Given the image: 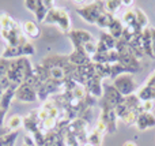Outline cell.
Wrapping results in <instances>:
<instances>
[{
  "label": "cell",
  "mask_w": 155,
  "mask_h": 146,
  "mask_svg": "<svg viewBox=\"0 0 155 146\" xmlns=\"http://www.w3.org/2000/svg\"><path fill=\"white\" fill-rule=\"evenodd\" d=\"M124 98L125 97L113 86V83L104 82V96H102L101 101H99L101 105H106L109 108L116 109L124 101Z\"/></svg>",
  "instance_id": "obj_8"
},
{
  "label": "cell",
  "mask_w": 155,
  "mask_h": 146,
  "mask_svg": "<svg viewBox=\"0 0 155 146\" xmlns=\"http://www.w3.org/2000/svg\"><path fill=\"white\" fill-rule=\"evenodd\" d=\"M140 112H134V111H129L125 116L121 119V122L124 123L125 126H134L136 124V120H137V116H139Z\"/></svg>",
  "instance_id": "obj_31"
},
{
  "label": "cell",
  "mask_w": 155,
  "mask_h": 146,
  "mask_svg": "<svg viewBox=\"0 0 155 146\" xmlns=\"http://www.w3.org/2000/svg\"><path fill=\"white\" fill-rule=\"evenodd\" d=\"M15 100L19 101V103H25V104H29V103H35L38 101V96L35 89L29 83H22L18 86L15 92Z\"/></svg>",
  "instance_id": "obj_9"
},
{
  "label": "cell",
  "mask_w": 155,
  "mask_h": 146,
  "mask_svg": "<svg viewBox=\"0 0 155 146\" xmlns=\"http://www.w3.org/2000/svg\"><path fill=\"white\" fill-rule=\"evenodd\" d=\"M5 115H7V112H4L3 109H0V128L4 127V119H5Z\"/></svg>",
  "instance_id": "obj_40"
},
{
  "label": "cell",
  "mask_w": 155,
  "mask_h": 146,
  "mask_svg": "<svg viewBox=\"0 0 155 146\" xmlns=\"http://www.w3.org/2000/svg\"><path fill=\"white\" fill-rule=\"evenodd\" d=\"M7 128H2V130H0V135H3V134H5V133H7Z\"/></svg>",
  "instance_id": "obj_43"
},
{
  "label": "cell",
  "mask_w": 155,
  "mask_h": 146,
  "mask_svg": "<svg viewBox=\"0 0 155 146\" xmlns=\"http://www.w3.org/2000/svg\"><path fill=\"white\" fill-rule=\"evenodd\" d=\"M142 49L144 52V56L148 59L154 60V53H153V42H151V32L150 26L146 27L142 33Z\"/></svg>",
  "instance_id": "obj_20"
},
{
  "label": "cell",
  "mask_w": 155,
  "mask_h": 146,
  "mask_svg": "<svg viewBox=\"0 0 155 146\" xmlns=\"http://www.w3.org/2000/svg\"><path fill=\"white\" fill-rule=\"evenodd\" d=\"M121 22L124 23V26H132V25H136V14H135L134 8H129V10L124 11V14L121 15Z\"/></svg>",
  "instance_id": "obj_27"
},
{
  "label": "cell",
  "mask_w": 155,
  "mask_h": 146,
  "mask_svg": "<svg viewBox=\"0 0 155 146\" xmlns=\"http://www.w3.org/2000/svg\"><path fill=\"white\" fill-rule=\"evenodd\" d=\"M76 12L84 22L95 25L99 15L105 12V2H93L76 8Z\"/></svg>",
  "instance_id": "obj_4"
},
{
  "label": "cell",
  "mask_w": 155,
  "mask_h": 146,
  "mask_svg": "<svg viewBox=\"0 0 155 146\" xmlns=\"http://www.w3.org/2000/svg\"><path fill=\"white\" fill-rule=\"evenodd\" d=\"M95 66V75L104 81V79L112 78V70H110V64H94Z\"/></svg>",
  "instance_id": "obj_26"
},
{
  "label": "cell",
  "mask_w": 155,
  "mask_h": 146,
  "mask_svg": "<svg viewBox=\"0 0 155 146\" xmlns=\"http://www.w3.org/2000/svg\"><path fill=\"white\" fill-rule=\"evenodd\" d=\"M23 4H25V7H26V10L31 11V12L34 14L38 7V0H25Z\"/></svg>",
  "instance_id": "obj_36"
},
{
  "label": "cell",
  "mask_w": 155,
  "mask_h": 146,
  "mask_svg": "<svg viewBox=\"0 0 155 146\" xmlns=\"http://www.w3.org/2000/svg\"><path fill=\"white\" fill-rule=\"evenodd\" d=\"M22 127L26 130L27 134L33 135L34 133H37L38 130H41V120L38 117V112L37 109L30 111L27 115L23 116V126Z\"/></svg>",
  "instance_id": "obj_12"
},
{
  "label": "cell",
  "mask_w": 155,
  "mask_h": 146,
  "mask_svg": "<svg viewBox=\"0 0 155 146\" xmlns=\"http://www.w3.org/2000/svg\"><path fill=\"white\" fill-rule=\"evenodd\" d=\"M98 41L105 46V48L107 49V51L116 49V44H117V40H116L114 37H112V36H110L107 32L101 33V36H99V40H98Z\"/></svg>",
  "instance_id": "obj_23"
},
{
  "label": "cell",
  "mask_w": 155,
  "mask_h": 146,
  "mask_svg": "<svg viewBox=\"0 0 155 146\" xmlns=\"http://www.w3.org/2000/svg\"><path fill=\"white\" fill-rule=\"evenodd\" d=\"M123 146H137L136 142H134V141H127V142H124Z\"/></svg>",
  "instance_id": "obj_42"
},
{
  "label": "cell",
  "mask_w": 155,
  "mask_h": 146,
  "mask_svg": "<svg viewBox=\"0 0 155 146\" xmlns=\"http://www.w3.org/2000/svg\"><path fill=\"white\" fill-rule=\"evenodd\" d=\"M114 18H116V15H113V14H109V12H106L105 11L104 14H101L99 15V18H98V21H97V26L99 27V29H109V26L112 25V22L114 21Z\"/></svg>",
  "instance_id": "obj_24"
},
{
  "label": "cell",
  "mask_w": 155,
  "mask_h": 146,
  "mask_svg": "<svg viewBox=\"0 0 155 146\" xmlns=\"http://www.w3.org/2000/svg\"><path fill=\"white\" fill-rule=\"evenodd\" d=\"M23 145H26V146H35L33 137L29 135V134H27V135H25L23 137Z\"/></svg>",
  "instance_id": "obj_38"
},
{
  "label": "cell",
  "mask_w": 155,
  "mask_h": 146,
  "mask_svg": "<svg viewBox=\"0 0 155 146\" xmlns=\"http://www.w3.org/2000/svg\"><path fill=\"white\" fill-rule=\"evenodd\" d=\"M102 141H104V134H101L99 131H97L95 128L88 133L87 144H90L93 146H102Z\"/></svg>",
  "instance_id": "obj_28"
},
{
  "label": "cell",
  "mask_w": 155,
  "mask_h": 146,
  "mask_svg": "<svg viewBox=\"0 0 155 146\" xmlns=\"http://www.w3.org/2000/svg\"><path fill=\"white\" fill-rule=\"evenodd\" d=\"M135 126H136V128L139 131H146L148 128H154L155 116L153 115V112H142V114H139Z\"/></svg>",
  "instance_id": "obj_17"
},
{
  "label": "cell",
  "mask_w": 155,
  "mask_h": 146,
  "mask_svg": "<svg viewBox=\"0 0 155 146\" xmlns=\"http://www.w3.org/2000/svg\"><path fill=\"white\" fill-rule=\"evenodd\" d=\"M54 2L52 0H38V7H37V11L34 12L35 15V21L37 23H44L48 16L49 11L54 7Z\"/></svg>",
  "instance_id": "obj_16"
},
{
  "label": "cell",
  "mask_w": 155,
  "mask_h": 146,
  "mask_svg": "<svg viewBox=\"0 0 155 146\" xmlns=\"http://www.w3.org/2000/svg\"><path fill=\"white\" fill-rule=\"evenodd\" d=\"M44 23L45 25H54V26L59 27L64 34H68V33L72 30V21H71L70 12L63 7H53L52 8V10L49 11V14H48V16H46Z\"/></svg>",
  "instance_id": "obj_3"
},
{
  "label": "cell",
  "mask_w": 155,
  "mask_h": 146,
  "mask_svg": "<svg viewBox=\"0 0 155 146\" xmlns=\"http://www.w3.org/2000/svg\"><path fill=\"white\" fill-rule=\"evenodd\" d=\"M120 8H121V0H106L105 2V11L109 14L116 15V12Z\"/></svg>",
  "instance_id": "obj_30"
},
{
  "label": "cell",
  "mask_w": 155,
  "mask_h": 146,
  "mask_svg": "<svg viewBox=\"0 0 155 146\" xmlns=\"http://www.w3.org/2000/svg\"><path fill=\"white\" fill-rule=\"evenodd\" d=\"M16 89H18V86L11 85V86L3 93L2 97H0V109H3L4 112H8V109H10V107H11V103L15 100Z\"/></svg>",
  "instance_id": "obj_19"
},
{
  "label": "cell",
  "mask_w": 155,
  "mask_h": 146,
  "mask_svg": "<svg viewBox=\"0 0 155 146\" xmlns=\"http://www.w3.org/2000/svg\"><path fill=\"white\" fill-rule=\"evenodd\" d=\"M0 30H3V32H18V30H22V25H19L10 14L0 12Z\"/></svg>",
  "instance_id": "obj_15"
},
{
  "label": "cell",
  "mask_w": 155,
  "mask_h": 146,
  "mask_svg": "<svg viewBox=\"0 0 155 146\" xmlns=\"http://www.w3.org/2000/svg\"><path fill=\"white\" fill-rule=\"evenodd\" d=\"M68 59H70V62L72 63L75 67H80V66H84V64H87V63L91 62V57L86 53L83 46L74 48V51L68 55Z\"/></svg>",
  "instance_id": "obj_14"
},
{
  "label": "cell",
  "mask_w": 155,
  "mask_h": 146,
  "mask_svg": "<svg viewBox=\"0 0 155 146\" xmlns=\"http://www.w3.org/2000/svg\"><path fill=\"white\" fill-rule=\"evenodd\" d=\"M33 139H34V144L35 146H44L46 141V133L44 130H38L37 133L33 134Z\"/></svg>",
  "instance_id": "obj_32"
},
{
  "label": "cell",
  "mask_w": 155,
  "mask_h": 146,
  "mask_svg": "<svg viewBox=\"0 0 155 146\" xmlns=\"http://www.w3.org/2000/svg\"><path fill=\"white\" fill-rule=\"evenodd\" d=\"M113 86L124 96V97H128V96L135 94L139 86H137L136 81H135L134 75L132 74H121L117 78L113 79Z\"/></svg>",
  "instance_id": "obj_6"
},
{
  "label": "cell",
  "mask_w": 155,
  "mask_h": 146,
  "mask_svg": "<svg viewBox=\"0 0 155 146\" xmlns=\"http://www.w3.org/2000/svg\"><path fill=\"white\" fill-rule=\"evenodd\" d=\"M135 14H136V22L140 27L146 29V27L150 26V22H148V16L146 15V12L142 10V8H134Z\"/></svg>",
  "instance_id": "obj_29"
},
{
  "label": "cell",
  "mask_w": 155,
  "mask_h": 146,
  "mask_svg": "<svg viewBox=\"0 0 155 146\" xmlns=\"http://www.w3.org/2000/svg\"><path fill=\"white\" fill-rule=\"evenodd\" d=\"M83 146H93V145H90V144H86V145H83Z\"/></svg>",
  "instance_id": "obj_44"
},
{
  "label": "cell",
  "mask_w": 155,
  "mask_h": 146,
  "mask_svg": "<svg viewBox=\"0 0 155 146\" xmlns=\"http://www.w3.org/2000/svg\"><path fill=\"white\" fill-rule=\"evenodd\" d=\"M67 37L71 41L74 48H79V46H83L84 44L90 42V41H94L93 34L88 30H83V29H72L67 34Z\"/></svg>",
  "instance_id": "obj_10"
},
{
  "label": "cell",
  "mask_w": 155,
  "mask_h": 146,
  "mask_svg": "<svg viewBox=\"0 0 155 146\" xmlns=\"http://www.w3.org/2000/svg\"><path fill=\"white\" fill-rule=\"evenodd\" d=\"M22 33L27 40H35L41 36V29L37 22L33 21H25L22 23Z\"/></svg>",
  "instance_id": "obj_18"
},
{
  "label": "cell",
  "mask_w": 155,
  "mask_h": 146,
  "mask_svg": "<svg viewBox=\"0 0 155 146\" xmlns=\"http://www.w3.org/2000/svg\"><path fill=\"white\" fill-rule=\"evenodd\" d=\"M83 48H84L86 53H87L90 57H93L94 55L97 53V42H95V41H90V42L84 44V45H83Z\"/></svg>",
  "instance_id": "obj_34"
},
{
  "label": "cell",
  "mask_w": 155,
  "mask_h": 146,
  "mask_svg": "<svg viewBox=\"0 0 155 146\" xmlns=\"http://www.w3.org/2000/svg\"><path fill=\"white\" fill-rule=\"evenodd\" d=\"M23 146H26V145H23Z\"/></svg>",
  "instance_id": "obj_45"
},
{
  "label": "cell",
  "mask_w": 155,
  "mask_h": 146,
  "mask_svg": "<svg viewBox=\"0 0 155 146\" xmlns=\"http://www.w3.org/2000/svg\"><path fill=\"white\" fill-rule=\"evenodd\" d=\"M151 32V42H153V53H154V60H155V27L150 26Z\"/></svg>",
  "instance_id": "obj_39"
},
{
  "label": "cell",
  "mask_w": 155,
  "mask_h": 146,
  "mask_svg": "<svg viewBox=\"0 0 155 146\" xmlns=\"http://www.w3.org/2000/svg\"><path fill=\"white\" fill-rule=\"evenodd\" d=\"M35 74L34 66L31 64L29 57H18V59L10 60V67L7 71V78L11 85L19 86L26 82L30 76Z\"/></svg>",
  "instance_id": "obj_1"
},
{
  "label": "cell",
  "mask_w": 155,
  "mask_h": 146,
  "mask_svg": "<svg viewBox=\"0 0 155 146\" xmlns=\"http://www.w3.org/2000/svg\"><path fill=\"white\" fill-rule=\"evenodd\" d=\"M154 109V101H144L140 104V114L142 112H153Z\"/></svg>",
  "instance_id": "obj_37"
},
{
  "label": "cell",
  "mask_w": 155,
  "mask_h": 146,
  "mask_svg": "<svg viewBox=\"0 0 155 146\" xmlns=\"http://www.w3.org/2000/svg\"><path fill=\"white\" fill-rule=\"evenodd\" d=\"M86 90H87V93L90 96H93L97 100H99V98H102V96H104V81H102L99 76L94 75L93 78L86 83Z\"/></svg>",
  "instance_id": "obj_13"
},
{
  "label": "cell",
  "mask_w": 155,
  "mask_h": 146,
  "mask_svg": "<svg viewBox=\"0 0 155 146\" xmlns=\"http://www.w3.org/2000/svg\"><path fill=\"white\" fill-rule=\"evenodd\" d=\"M132 4H134V0H121V7H128V10H129V7H132Z\"/></svg>",
  "instance_id": "obj_41"
},
{
  "label": "cell",
  "mask_w": 155,
  "mask_h": 146,
  "mask_svg": "<svg viewBox=\"0 0 155 146\" xmlns=\"http://www.w3.org/2000/svg\"><path fill=\"white\" fill-rule=\"evenodd\" d=\"M101 105V104H99ZM99 116L105 120L107 126V135H112L117 131V115H116V109L109 108L106 105H101V114Z\"/></svg>",
  "instance_id": "obj_11"
},
{
  "label": "cell",
  "mask_w": 155,
  "mask_h": 146,
  "mask_svg": "<svg viewBox=\"0 0 155 146\" xmlns=\"http://www.w3.org/2000/svg\"><path fill=\"white\" fill-rule=\"evenodd\" d=\"M35 53V48L30 41H27L23 45H16V46H5L4 51L2 52L0 57L3 59H18V57H30Z\"/></svg>",
  "instance_id": "obj_7"
},
{
  "label": "cell",
  "mask_w": 155,
  "mask_h": 146,
  "mask_svg": "<svg viewBox=\"0 0 155 146\" xmlns=\"http://www.w3.org/2000/svg\"><path fill=\"white\" fill-rule=\"evenodd\" d=\"M22 126H23V116H21V115H12V116L7 120L5 128H7L8 131H18Z\"/></svg>",
  "instance_id": "obj_22"
},
{
  "label": "cell",
  "mask_w": 155,
  "mask_h": 146,
  "mask_svg": "<svg viewBox=\"0 0 155 146\" xmlns=\"http://www.w3.org/2000/svg\"><path fill=\"white\" fill-rule=\"evenodd\" d=\"M116 51H117V53H118V63L125 68L128 74L134 75V74L142 71L140 62L134 56V53L131 52L129 46L127 45L123 40L117 41V44H116Z\"/></svg>",
  "instance_id": "obj_2"
},
{
  "label": "cell",
  "mask_w": 155,
  "mask_h": 146,
  "mask_svg": "<svg viewBox=\"0 0 155 146\" xmlns=\"http://www.w3.org/2000/svg\"><path fill=\"white\" fill-rule=\"evenodd\" d=\"M41 64L49 70V68H53V67H59V68H63L65 71V74L68 75V78L72 76V74L76 71V67L70 62L68 56H64V55H49L46 56L45 59L42 60Z\"/></svg>",
  "instance_id": "obj_5"
},
{
  "label": "cell",
  "mask_w": 155,
  "mask_h": 146,
  "mask_svg": "<svg viewBox=\"0 0 155 146\" xmlns=\"http://www.w3.org/2000/svg\"><path fill=\"white\" fill-rule=\"evenodd\" d=\"M8 67H10V60L0 57V78H3V76H7Z\"/></svg>",
  "instance_id": "obj_35"
},
{
  "label": "cell",
  "mask_w": 155,
  "mask_h": 146,
  "mask_svg": "<svg viewBox=\"0 0 155 146\" xmlns=\"http://www.w3.org/2000/svg\"><path fill=\"white\" fill-rule=\"evenodd\" d=\"M110 70H112V81L114 78H117L118 75H121V74H128L127 73V70L123 67V66L120 64V63H116V64H110Z\"/></svg>",
  "instance_id": "obj_33"
},
{
  "label": "cell",
  "mask_w": 155,
  "mask_h": 146,
  "mask_svg": "<svg viewBox=\"0 0 155 146\" xmlns=\"http://www.w3.org/2000/svg\"><path fill=\"white\" fill-rule=\"evenodd\" d=\"M124 27L125 26H124V23L121 22V18H117V16H116L114 21L112 22V25H110L109 29H107V33L118 41V40H121V37H123Z\"/></svg>",
  "instance_id": "obj_21"
},
{
  "label": "cell",
  "mask_w": 155,
  "mask_h": 146,
  "mask_svg": "<svg viewBox=\"0 0 155 146\" xmlns=\"http://www.w3.org/2000/svg\"><path fill=\"white\" fill-rule=\"evenodd\" d=\"M18 131H7L5 134L0 135V146H15Z\"/></svg>",
  "instance_id": "obj_25"
}]
</instances>
